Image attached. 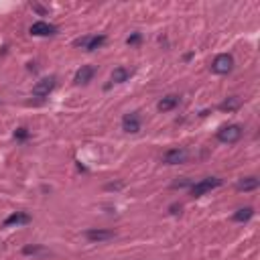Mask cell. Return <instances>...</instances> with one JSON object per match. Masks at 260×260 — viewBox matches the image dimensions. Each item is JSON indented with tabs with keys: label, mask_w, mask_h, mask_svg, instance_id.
<instances>
[{
	"label": "cell",
	"mask_w": 260,
	"mask_h": 260,
	"mask_svg": "<svg viewBox=\"0 0 260 260\" xmlns=\"http://www.w3.org/2000/svg\"><path fill=\"white\" fill-rule=\"evenodd\" d=\"M222 183L224 181L220 179V177H205V179H201L197 183H191L189 193H191V197H201L205 193H210V191L222 187Z\"/></svg>",
	"instance_id": "6da1fadb"
},
{
	"label": "cell",
	"mask_w": 260,
	"mask_h": 260,
	"mask_svg": "<svg viewBox=\"0 0 260 260\" xmlns=\"http://www.w3.org/2000/svg\"><path fill=\"white\" fill-rule=\"evenodd\" d=\"M242 134H244V126L242 124H226L222 126L220 130L215 132V139L220 141L222 144H234L242 139Z\"/></svg>",
	"instance_id": "7a4b0ae2"
},
{
	"label": "cell",
	"mask_w": 260,
	"mask_h": 260,
	"mask_svg": "<svg viewBox=\"0 0 260 260\" xmlns=\"http://www.w3.org/2000/svg\"><path fill=\"white\" fill-rule=\"evenodd\" d=\"M234 70V57L230 55V53H220V55H215V59L212 61V73L215 75H228Z\"/></svg>",
	"instance_id": "3957f363"
},
{
	"label": "cell",
	"mask_w": 260,
	"mask_h": 260,
	"mask_svg": "<svg viewBox=\"0 0 260 260\" xmlns=\"http://www.w3.org/2000/svg\"><path fill=\"white\" fill-rule=\"evenodd\" d=\"M106 43V35H84V37H79L73 41V45L75 47H81V49H86V51H95V49H100L102 45Z\"/></svg>",
	"instance_id": "277c9868"
},
{
	"label": "cell",
	"mask_w": 260,
	"mask_h": 260,
	"mask_svg": "<svg viewBox=\"0 0 260 260\" xmlns=\"http://www.w3.org/2000/svg\"><path fill=\"white\" fill-rule=\"evenodd\" d=\"M55 86H57V77L55 75L43 77L33 86V95H35V98H47V95L55 90Z\"/></svg>",
	"instance_id": "5b68a950"
},
{
	"label": "cell",
	"mask_w": 260,
	"mask_h": 260,
	"mask_svg": "<svg viewBox=\"0 0 260 260\" xmlns=\"http://www.w3.org/2000/svg\"><path fill=\"white\" fill-rule=\"evenodd\" d=\"M187 159H189V150L183 146H175V148H169L161 161L165 163V165H181Z\"/></svg>",
	"instance_id": "8992f818"
},
{
	"label": "cell",
	"mask_w": 260,
	"mask_h": 260,
	"mask_svg": "<svg viewBox=\"0 0 260 260\" xmlns=\"http://www.w3.org/2000/svg\"><path fill=\"white\" fill-rule=\"evenodd\" d=\"M142 128V118H141V112H128L122 118V130L128 132V134H136L141 132Z\"/></svg>",
	"instance_id": "52a82bcc"
},
{
	"label": "cell",
	"mask_w": 260,
	"mask_h": 260,
	"mask_svg": "<svg viewBox=\"0 0 260 260\" xmlns=\"http://www.w3.org/2000/svg\"><path fill=\"white\" fill-rule=\"evenodd\" d=\"M84 236L90 240V242H108V240H114L116 238V232L114 230H102V228H90L84 232Z\"/></svg>",
	"instance_id": "ba28073f"
},
{
	"label": "cell",
	"mask_w": 260,
	"mask_h": 260,
	"mask_svg": "<svg viewBox=\"0 0 260 260\" xmlns=\"http://www.w3.org/2000/svg\"><path fill=\"white\" fill-rule=\"evenodd\" d=\"M57 26L55 24H51V23H45V21H37L31 24V29L29 33L33 37H53V35H57Z\"/></svg>",
	"instance_id": "9c48e42d"
},
{
	"label": "cell",
	"mask_w": 260,
	"mask_h": 260,
	"mask_svg": "<svg viewBox=\"0 0 260 260\" xmlns=\"http://www.w3.org/2000/svg\"><path fill=\"white\" fill-rule=\"evenodd\" d=\"M94 75H95V67L94 65H81L79 70L75 71L73 81H75L77 86H86V84H90V81L94 79Z\"/></svg>",
	"instance_id": "30bf717a"
},
{
	"label": "cell",
	"mask_w": 260,
	"mask_h": 260,
	"mask_svg": "<svg viewBox=\"0 0 260 260\" xmlns=\"http://www.w3.org/2000/svg\"><path fill=\"white\" fill-rule=\"evenodd\" d=\"M31 222V215L26 212H12L6 220H4V228H10V226H24Z\"/></svg>",
	"instance_id": "8fae6325"
},
{
	"label": "cell",
	"mask_w": 260,
	"mask_h": 260,
	"mask_svg": "<svg viewBox=\"0 0 260 260\" xmlns=\"http://www.w3.org/2000/svg\"><path fill=\"white\" fill-rule=\"evenodd\" d=\"M132 70H128V67H124V65H118V67H114V71H112V75H110V81L112 84H126V81L132 77Z\"/></svg>",
	"instance_id": "7c38bea8"
},
{
	"label": "cell",
	"mask_w": 260,
	"mask_h": 260,
	"mask_svg": "<svg viewBox=\"0 0 260 260\" xmlns=\"http://www.w3.org/2000/svg\"><path fill=\"white\" fill-rule=\"evenodd\" d=\"M179 102H181V98H179V95L169 94V95H165V98H161V100H159L157 108H159L161 112H171V110H175V108L179 106Z\"/></svg>",
	"instance_id": "4fadbf2b"
},
{
	"label": "cell",
	"mask_w": 260,
	"mask_h": 260,
	"mask_svg": "<svg viewBox=\"0 0 260 260\" xmlns=\"http://www.w3.org/2000/svg\"><path fill=\"white\" fill-rule=\"evenodd\" d=\"M260 185V179L256 175H250V177H244V179H240L236 183V189L238 191H244V193H248V191H256Z\"/></svg>",
	"instance_id": "5bb4252c"
},
{
	"label": "cell",
	"mask_w": 260,
	"mask_h": 260,
	"mask_svg": "<svg viewBox=\"0 0 260 260\" xmlns=\"http://www.w3.org/2000/svg\"><path fill=\"white\" fill-rule=\"evenodd\" d=\"M252 215H254V208H250V205H246V208H240V210H236L234 213H232V222L244 224V222H248Z\"/></svg>",
	"instance_id": "9a60e30c"
},
{
	"label": "cell",
	"mask_w": 260,
	"mask_h": 260,
	"mask_svg": "<svg viewBox=\"0 0 260 260\" xmlns=\"http://www.w3.org/2000/svg\"><path fill=\"white\" fill-rule=\"evenodd\" d=\"M23 254L26 256H49L51 252L45 248V246H39V244H26L23 248Z\"/></svg>",
	"instance_id": "2e32d148"
},
{
	"label": "cell",
	"mask_w": 260,
	"mask_h": 260,
	"mask_svg": "<svg viewBox=\"0 0 260 260\" xmlns=\"http://www.w3.org/2000/svg\"><path fill=\"white\" fill-rule=\"evenodd\" d=\"M240 98H236V95H232V98H228V100H224L220 106H217V108H220V110L222 112H234V110H238V108H240Z\"/></svg>",
	"instance_id": "e0dca14e"
},
{
	"label": "cell",
	"mask_w": 260,
	"mask_h": 260,
	"mask_svg": "<svg viewBox=\"0 0 260 260\" xmlns=\"http://www.w3.org/2000/svg\"><path fill=\"white\" fill-rule=\"evenodd\" d=\"M15 139L21 141V142L26 141V139H29V130H26V128H17L15 130Z\"/></svg>",
	"instance_id": "ac0fdd59"
},
{
	"label": "cell",
	"mask_w": 260,
	"mask_h": 260,
	"mask_svg": "<svg viewBox=\"0 0 260 260\" xmlns=\"http://www.w3.org/2000/svg\"><path fill=\"white\" fill-rule=\"evenodd\" d=\"M141 39H142L141 33H132V35L126 39V43H128V45H139V43H141Z\"/></svg>",
	"instance_id": "d6986e66"
},
{
	"label": "cell",
	"mask_w": 260,
	"mask_h": 260,
	"mask_svg": "<svg viewBox=\"0 0 260 260\" xmlns=\"http://www.w3.org/2000/svg\"><path fill=\"white\" fill-rule=\"evenodd\" d=\"M169 210H171V213H179L181 212V203H173Z\"/></svg>",
	"instance_id": "ffe728a7"
},
{
	"label": "cell",
	"mask_w": 260,
	"mask_h": 260,
	"mask_svg": "<svg viewBox=\"0 0 260 260\" xmlns=\"http://www.w3.org/2000/svg\"><path fill=\"white\" fill-rule=\"evenodd\" d=\"M33 8H35V10L39 12V15H47V10H45L43 6H39V4H33Z\"/></svg>",
	"instance_id": "44dd1931"
},
{
	"label": "cell",
	"mask_w": 260,
	"mask_h": 260,
	"mask_svg": "<svg viewBox=\"0 0 260 260\" xmlns=\"http://www.w3.org/2000/svg\"><path fill=\"white\" fill-rule=\"evenodd\" d=\"M122 187H124V185H122V183H116V185H108L106 189H122Z\"/></svg>",
	"instance_id": "7402d4cb"
}]
</instances>
